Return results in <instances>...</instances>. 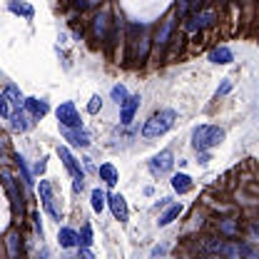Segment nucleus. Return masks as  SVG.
Segmentation results:
<instances>
[{
	"label": "nucleus",
	"instance_id": "nucleus-6",
	"mask_svg": "<svg viewBox=\"0 0 259 259\" xmlns=\"http://www.w3.org/2000/svg\"><path fill=\"white\" fill-rule=\"evenodd\" d=\"M63 135L65 140H70L72 147H87L90 145V135L80 127H63Z\"/></svg>",
	"mask_w": 259,
	"mask_h": 259
},
{
	"label": "nucleus",
	"instance_id": "nucleus-34",
	"mask_svg": "<svg viewBox=\"0 0 259 259\" xmlns=\"http://www.w3.org/2000/svg\"><path fill=\"white\" fill-rule=\"evenodd\" d=\"M227 90H229V82H224V85H222V87H219V90H217V95H224V92H227Z\"/></svg>",
	"mask_w": 259,
	"mask_h": 259
},
{
	"label": "nucleus",
	"instance_id": "nucleus-23",
	"mask_svg": "<svg viewBox=\"0 0 259 259\" xmlns=\"http://www.w3.org/2000/svg\"><path fill=\"white\" fill-rule=\"evenodd\" d=\"M90 199H92V209H95V212H102V209H105L107 197H105V192H102V190H92Z\"/></svg>",
	"mask_w": 259,
	"mask_h": 259
},
{
	"label": "nucleus",
	"instance_id": "nucleus-35",
	"mask_svg": "<svg viewBox=\"0 0 259 259\" xmlns=\"http://www.w3.org/2000/svg\"><path fill=\"white\" fill-rule=\"evenodd\" d=\"M72 190H75V192H80V190H82V180H75V185H72Z\"/></svg>",
	"mask_w": 259,
	"mask_h": 259
},
{
	"label": "nucleus",
	"instance_id": "nucleus-7",
	"mask_svg": "<svg viewBox=\"0 0 259 259\" xmlns=\"http://www.w3.org/2000/svg\"><path fill=\"white\" fill-rule=\"evenodd\" d=\"M122 110H120V120L130 125L132 120H135V112H137V107H140V95H127V100L120 105Z\"/></svg>",
	"mask_w": 259,
	"mask_h": 259
},
{
	"label": "nucleus",
	"instance_id": "nucleus-12",
	"mask_svg": "<svg viewBox=\"0 0 259 259\" xmlns=\"http://www.w3.org/2000/svg\"><path fill=\"white\" fill-rule=\"evenodd\" d=\"M10 120H13V130H18V132H25V130L30 127L28 115H25V110H23V107H15V110L10 112Z\"/></svg>",
	"mask_w": 259,
	"mask_h": 259
},
{
	"label": "nucleus",
	"instance_id": "nucleus-30",
	"mask_svg": "<svg viewBox=\"0 0 259 259\" xmlns=\"http://www.w3.org/2000/svg\"><path fill=\"white\" fill-rule=\"evenodd\" d=\"M177 8H180V13L185 15V13L190 10V0H180V3H177Z\"/></svg>",
	"mask_w": 259,
	"mask_h": 259
},
{
	"label": "nucleus",
	"instance_id": "nucleus-11",
	"mask_svg": "<svg viewBox=\"0 0 259 259\" xmlns=\"http://www.w3.org/2000/svg\"><path fill=\"white\" fill-rule=\"evenodd\" d=\"M209 63H217V65H227V63H232L234 58H232V50L229 48H214L212 53H209V58H207Z\"/></svg>",
	"mask_w": 259,
	"mask_h": 259
},
{
	"label": "nucleus",
	"instance_id": "nucleus-25",
	"mask_svg": "<svg viewBox=\"0 0 259 259\" xmlns=\"http://www.w3.org/2000/svg\"><path fill=\"white\" fill-rule=\"evenodd\" d=\"M15 165H18L20 175H23V182H25V187H30V185H33V180H30V172H28V167H25V160H23L20 155H15Z\"/></svg>",
	"mask_w": 259,
	"mask_h": 259
},
{
	"label": "nucleus",
	"instance_id": "nucleus-26",
	"mask_svg": "<svg viewBox=\"0 0 259 259\" xmlns=\"http://www.w3.org/2000/svg\"><path fill=\"white\" fill-rule=\"evenodd\" d=\"M112 100H115L117 105H122V102L127 100V90H125V85H115V87H112Z\"/></svg>",
	"mask_w": 259,
	"mask_h": 259
},
{
	"label": "nucleus",
	"instance_id": "nucleus-17",
	"mask_svg": "<svg viewBox=\"0 0 259 259\" xmlns=\"http://www.w3.org/2000/svg\"><path fill=\"white\" fill-rule=\"evenodd\" d=\"M3 182H5V187H8V192L13 197V204H15V209H18V204H20V209H23V202H20V194L15 190V182H13V177L8 175V172H3Z\"/></svg>",
	"mask_w": 259,
	"mask_h": 259
},
{
	"label": "nucleus",
	"instance_id": "nucleus-21",
	"mask_svg": "<svg viewBox=\"0 0 259 259\" xmlns=\"http://www.w3.org/2000/svg\"><path fill=\"white\" fill-rule=\"evenodd\" d=\"M8 252H10V259L20 257V237H18V232L8 234Z\"/></svg>",
	"mask_w": 259,
	"mask_h": 259
},
{
	"label": "nucleus",
	"instance_id": "nucleus-15",
	"mask_svg": "<svg viewBox=\"0 0 259 259\" xmlns=\"http://www.w3.org/2000/svg\"><path fill=\"white\" fill-rule=\"evenodd\" d=\"M58 242H60V247H65V249L75 247V244H77V232L70 229V227H63L60 234H58Z\"/></svg>",
	"mask_w": 259,
	"mask_h": 259
},
{
	"label": "nucleus",
	"instance_id": "nucleus-9",
	"mask_svg": "<svg viewBox=\"0 0 259 259\" xmlns=\"http://www.w3.org/2000/svg\"><path fill=\"white\" fill-rule=\"evenodd\" d=\"M38 192L43 197V204H45V209L55 217V219H60V214H58V209L53 207V185L48 182V180H40V185H38Z\"/></svg>",
	"mask_w": 259,
	"mask_h": 259
},
{
	"label": "nucleus",
	"instance_id": "nucleus-1",
	"mask_svg": "<svg viewBox=\"0 0 259 259\" xmlns=\"http://www.w3.org/2000/svg\"><path fill=\"white\" fill-rule=\"evenodd\" d=\"M175 110H160V112H155L147 122H145V127H142V137H147V140H152V137H160V135H165L167 130L175 125Z\"/></svg>",
	"mask_w": 259,
	"mask_h": 259
},
{
	"label": "nucleus",
	"instance_id": "nucleus-8",
	"mask_svg": "<svg viewBox=\"0 0 259 259\" xmlns=\"http://www.w3.org/2000/svg\"><path fill=\"white\" fill-rule=\"evenodd\" d=\"M110 209H112V217L120 219V222H127V202L122 194H110Z\"/></svg>",
	"mask_w": 259,
	"mask_h": 259
},
{
	"label": "nucleus",
	"instance_id": "nucleus-16",
	"mask_svg": "<svg viewBox=\"0 0 259 259\" xmlns=\"http://www.w3.org/2000/svg\"><path fill=\"white\" fill-rule=\"evenodd\" d=\"M172 28H175V18L170 15V18H165V20H162V28L157 30V38H155V40H157L160 45H162V43H167V38H170Z\"/></svg>",
	"mask_w": 259,
	"mask_h": 259
},
{
	"label": "nucleus",
	"instance_id": "nucleus-33",
	"mask_svg": "<svg viewBox=\"0 0 259 259\" xmlns=\"http://www.w3.org/2000/svg\"><path fill=\"white\" fill-rule=\"evenodd\" d=\"M80 259H95V257H92V252L85 247V249H80Z\"/></svg>",
	"mask_w": 259,
	"mask_h": 259
},
{
	"label": "nucleus",
	"instance_id": "nucleus-3",
	"mask_svg": "<svg viewBox=\"0 0 259 259\" xmlns=\"http://www.w3.org/2000/svg\"><path fill=\"white\" fill-rule=\"evenodd\" d=\"M58 120H60L63 127H80L82 125V120H80V115H77V110H75L72 102H63L58 107Z\"/></svg>",
	"mask_w": 259,
	"mask_h": 259
},
{
	"label": "nucleus",
	"instance_id": "nucleus-20",
	"mask_svg": "<svg viewBox=\"0 0 259 259\" xmlns=\"http://www.w3.org/2000/svg\"><path fill=\"white\" fill-rule=\"evenodd\" d=\"M10 10H13L15 15H23V18H28V20L35 15V13H33V8H30L28 3H18V0H10Z\"/></svg>",
	"mask_w": 259,
	"mask_h": 259
},
{
	"label": "nucleus",
	"instance_id": "nucleus-24",
	"mask_svg": "<svg viewBox=\"0 0 259 259\" xmlns=\"http://www.w3.org/2000/svg\"><path fill=\"white\" fill-rule=\"evenodd\" d=\"M77 244H80L82 249L92 244V227H90V224H85V227H82V232L77 234Z\"/></svg>",
	"mask_w": 259,
	"mask_h": 259
},
{
	"label": "nucleus",
	"instance_id": "nucleus-27",
	"mask_svg": "<svg viewBox=\"0 0 259 259\" xmlns=\"http://www.w3.org/2000/svg\"><path fill=\"white\" fill-rule=\"evenodd\" d=\"M212 20H214L212 13H202V15H197V23H192L190 28H204V25H209Z\"/></svg>",
	"mask_w": 259,
	"mask_h": 259
},
{
	"label": "nucleus",
	"instance_id": "nucleus-2",
	"mask_svg": "<svg viewBox=\"0 0 259 259\" xmlns=\"http://www.w3.org/2000/svg\"><path fill=\"white\" fill-rule=\"evenodd\" d=\"M224 140V130L214 125H199L192 132V147L194 150H209Z\"/></svg>",
	"mask_w": 259,
	"mask_h": 259
},
{
	"label": "nucleus",
	"instance_id": "nucleus-18",
	"mask_svg": "<svg viewBox=\"0 0 259 259\" xmlns=\"http://www.w3.org/2000/svg\"><path fill=\"white\" fill-rule=\"evenodd\" d=\"M5 100H8V105H13V107H23V95L18 92L15 85H8V90H5Z\"/></svg>",
	"mask_w": 259,
	"mask_h": 259
},
{
	"label": "nucleus",
	"instance_id": "nucleus-32",
	"mask_svg": "<svg viewBox=\"0 0 259 259\" xmlns=\"http://www.w3.org/2000/svg\"><path fill=\"white\" fill-rule=\"evenodd\" d=\"M35 232L40 234V239H43V224H40V214H35Z\"/></svg>",
	"mask_w": 259,
	"mask_h": 259
},
{
	"label": "nucleus",
	"instance_id": "nucleus-19",
	"mask_svg": "<svg viewBox=\"0 0 259 259\" xmlns=\"http://www.w3.org/2000/svg\"><path fill=\"white\" fill-rule=\"evenodd\" d=\"M180 212H182V204H172L165 214H160V219H157V222H160V227H167L175 217H180Z\"/></svg>",
	"mask_w": 259,
	"mask_h": 259
},
{
	"label": "nucleus",
	"instance_id": "nucleus-13",
	"mask_svg": "<svg viewBox=\"0 0 259 259\" xmlns=\"http://www.w3.org/2000/svg\"><path fill=\"white\" fill-rule=\"evenodd\" d=\"M172 190H175V192H180V194L190 192V190H192V177H190V175H185V172L175 175V177H172Z\"/></svg>",
	"mask_w": 259,
	"mask_h": 259
},
{
	"label": "nucleus",
	"instance_id": "nucleus-5",
	"mask_svg": "<svg viewBox=\"0 0 259 259\" xmlns=\"http://www.w3.org/2000/svg\"><path fill=\"white\" fill-rule=\"evenodd\" d=\"M58 155H60V160H63V165L67 167V172L75 177V180H85V172H82V167H80V162L70 155V150L67 147H58Z\"/></svg>",
	"mask_w": 259,
	"mask_h": 259
},
{
	"label": "nucleus",
	"instance_id": "nucleus-10",
	"mask_svg": "<svg viewBox=\"0 0 259 259\" xmlns=\"http://www.w3.org/2000/svg\"><path fill=\"white\" fill-rule=\"evenodd\" d=\"M23 107H25V112H30L33 117H43V115L48 112V102H45V100H38V97L23 100Z\"/></svg>",
	"mask_w": 259,
	"mask_h": 259
},
{
	"label": "nucleus",
	"instance_id": "nucleus-22",
	"mask_svg": "<svg viewBox=\"0 0 259 259\" xmlns=\"http://www.w3.org/2000/svg\"><path fill=\"white\" fill-rule=\"evenodd\" d=\"M100 177H102V180L112 187V185L117 182V170H115L112 165H100Z\"/></svg>",
	"mask_w": 259,
	"mask_h": 259
},
{
	"label": "nucleus",
	"instance_id": "nucleus-29",
	"mask_svg": "<svg viewBox=\"0 0 259 259\" xmlns=\"http://www.w3.org/2000/svg\"><path fill=\"white\" fill-rule=\"evenodd\" d=\"M0 117H10V105H8L5 95H0Z\"/></svg>",
	"mask_w": 259,
	"mask_h": 259
},
{
	"label": "nucleus",
	"instance_id": "nucleus-31",
	"mask_svg": "<svg viewBox=\"0 0 259 259\" xmlns=\"http://www.w3.org/2000/svg\"><path fill=\"white\" fill-rule=\"evenodd\" d=\"M45 165H48L45 160H38V165H35V172H38V175H43V172H45Z\"/></svg>",
	"mask_w": 259,
	"mask_h": 259
},
{
	"label": "nucleus",
	"instance_id": "nucleus-36",
	"mask_svg": "<svg viewBox=\"0 0 259 259\" xmlns=\"http://www.w3.org/2000/svg\"><path fill=\"white\" fill-rule=\"evenodd\" d=\"M38 259H50V254H48V249H45V247L40 249V257H38Z\"/></svg>",
	"mask_w": 259,
	"mask_h": 259
},
{
	"label": "nucleus",
	"instance_id": "nucleus-14",
	"mask_svg": "<svg viewBox=\"0 0 259 259\" xmlns=\"http://www.w3.org/2000/svg\"><path fill=\"white\" fill-rule=\"evenodd\" d=\"M92 33H95L97 40H105V35H107V13H100L92 20Z\"/></svg>",
	"mask_w": 259,
	"mask_h": 259
},
{
	"label": "nucleus",
	"instance_id": "nucleus-28",
	"mask_svg": "<svg viewBox=\"0 0 259 259\" xmlns=\"http://www.w3.org/2000/svg\"><path fill=\"white\" fill-rule=\"evenodd\" d=\"M100 107H102V97H100V95H95V97L87 102V112H90V115H95Z\"/></svg>",
	"mask_w": 259,
	"mask_h": 259
},
{
	"label": "nucleus",
	"instance_id": "nucleus-4",
	"mask_svg": "<svg viewBox=\"0 0 259 259\" xmlns=\"http://www.w3.org/2000/svg\"><path fill=\"white\" fill-rule=\"evenodd\" d=\"M172 165H175L172 152H170V150H162L160 155H155V157H152L150 170H152L155 175H165V172H170V170H172Z\"/></svg>",
	"mask_w": 259,
	"mask_h": 259
}]
</instances>
